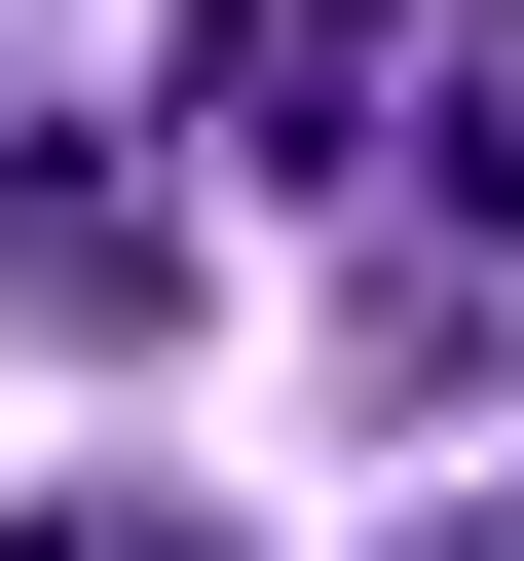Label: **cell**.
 <instances>
[{"mask_svg": "<svg viewBox=\"0 0 524 561\" xmlns=\"http://www.w3.org/2000/svg\"><path fill=\"white\" fill-rule=\"evenodd\" d=\"M375 38H412V0H187V150H338Z\"/></svg>", "mask_w": 524, "mask_h": 561, "instance_id": "obj_1", "label": "cell"}, {"mask_svg": "<svg viewBox=\"0 0 524 561\" xmlns=\"http://www.w3.org/2000/svg\"><path fill=\"white\" fill-rule=\"evenodd\" d=\"M0 262H38V300H76V337H187V225H150L113 150H38V187H0Z\"/></svg>", "mask_w": 524, "mask_h": 561, "instance_id": "obj_2", "label": "cell"}, {"mask_svg": "<svg viewBox=\"0 0 524 561\" xmlns=\"http://www.w3.org/2000/svg\"><path fill=\"white\" fill-rule=\"evenodd\" d=\"M0 561H225V524H113V486H76V524H0Z\"/></svg>", "mask_w": 524, "mask_h": 561, "instance_id": "obj_4", "label": "cell"}, {"mask_svg": "<svg viewBox=\"0 0 524 561\" xmlns=\"http://www.w3.org/2000/svg\"><path fill=\"white\" fill-rule=\"evenodd\" d=\"M412 150H449V187L524 225V0H449V113H412Z\"/></svg>", "mask_w": 524, "mask_h": 561, "instance_id": "obj_3", "label": "cell"}]
</instances>
